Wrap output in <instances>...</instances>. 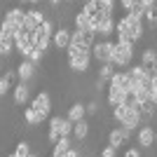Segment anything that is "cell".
<instances>
[{
  "instance_id": "cell-37",
  "label": "cell",
  "mask_w": 157,
  "mask_h": 157,
  "mask_svg": "<svg viewBox=\"0 0 157 157\" xmlns=\"http://www.w3.org/2000/svg\"><path fill=\"white\" fill-rule=\"evenodd\" d=\"M63 157H80V152H78V150H75V148H71V150L66 152V155H63Z\"/></svg>"
},
{
  "instance_id": "cell-44",
  "label": "cell",
  "mask_w": 157,
  "mask_h": 157,
  "mask_svg": "<svg viewBox=\"0 0 157 157\" xmlns=\"http://www.w3.org/2000/svg\"><path fill=\"white\" fill-rule=\"evenodd\" d=\"M155 10H157V5H155Z\"/></svg>"
},
{
  "instance_id": "cell-27",
  "label": "cell",
  "mask_w": 157,
  "mask_h": 157,
  "mask_svg": "<svg viewBox=\"0 0 157 157\" xmlns=\"http://www.w3.org/2000/svg\"><path fill=\"white\" fill-rule=\"evenodd\" d=\"M157 5V2H155ZM143 26L145 28H155L157 26V10L152 7V10H148V12H143Z\"/></svg>"
},
{
  "instance_id": "cell-38",
  "label": "cell",
  "mask_w": 157,
  "mask_h": 157,
  "mask_svg": "<svg viewBox=\"0 0 157 157\" xmlns=\"http://www.w3.org/2000/svg\"><path fill=\"white\" fill-rule=\"evenodd\" d=\"M150 101L157 105V89H152V94H150Z\"/></svg>"
},
{
  "instance_id": "cell-11",
  "label": "cell",
  "mask_w": 157,
  "mask_h": 157,
  "mask_svg": "<svg viewBox=\"0 0 157 157\" xmlns=\"http://www.w3.org/2000/svg\"><path fill=\"white\" fill-rule=\"evenodd\" d=\"M136 141L141 148H150L152 143H155V129H152L150 124H141L136 131Z\"/></svg>"
},
{
  "instance_id": "cell-42",
  "label": "cell",
  "mask_w": 157,
  "mask_h": 157,
  "mask_svg": "<svg viewBox=\"0 0 157 157\" xmlns=\"http://www.w3.org/2000/svg\"><path fill=\"white\" fill-rule=\"evenodd\" d=\"M31 157H38V155H35V152H33V155H31Z\"/></svg>"
},
{
  "instance_id": "cell-1",
  "label": "cell",
  "mask_w": 157,
  "mask_h": 157,
  "mask_svg": "<svg viewBox=\"0 0 157 157\" xmlns=\"http://www.w3.org/2000/svg\"><path fill=\"white\" fill-rule=\"evenodd\" d=\"M66 59H68V68L75 73H87L89 63H92V49L87 47H68L66 49Z\"/></svg>"
},
{
  "instance_id": "cell-28",
  "label": "cell",
  "mask_w": 157,
  "mask_h": 157,
  "mask_svg": "<svg viewBox=\"0 0 157 157\" xmlns=\"http://www.w3.org/2000/svg\"><path fill=\"white\" fill-rule=\"evenodd\" d=\"M96 7L103 17H113V10H115V2L113 0H96Z\"/></svg>"
},
{
  "instance_id": "cell-19",
  "label": "cell",
  "mask_w": 157,
  "mask_h": 157,
  "mask_svg": "<svg viewBox=\"0 0 157 157\" xmlns=\"http://www.w3.org/2000/svg\"><path fill=\"white\" fill-rule=\"evenodd\" d=\"M17 78V71H5L2 75H0V96H5L7 92H10V87H12V80Z\"/></svg>"
},
{
  "instance_id": "cell-18",
  "label": "cell",
  "mask_w": 157,
  "mask_h": 157,
  "mask_svg": "<svg viewBox=\"0 0 157 157\" xmlns=\"http://www.w3.org/2000/svg\"><path fill=\"white\" fill-rule=\"evenodd\" d=\"M124 96L127 94L122 92V89H117V87H110L108 85V105H124Z\"/></svg>"
},
{
  "instance_id": "cell-8",
  "label": "cell",
  "mask_w": 157,
  "mask_h": 157,
  "mask_svg": "<svg viewBox=\"0 0 157 157\" xmlns=\"http://www.w3.org/2000/svg\"><path fill=\"white\" fill-rule=\"evenodd\" d=\"M14 49H17V54H19L21 59H28L33 52V38L28 35V33L19 31L17 35H14Z\"/></svg>"
},
{
  "instance_id": "cell-15",
  "label": "cell",
  "mask_w": 157,
  "mask_h": 157,
  "mask_svg": "<svg viewBox=\"0 0 157 157\" xmlns=\"http://www.w3.org/2000/svg\"><path fill=\"white\" fill-rule=\"evenodd\" d=\"M115 26H117V21H115V17H105L101 24H98V28H96V35H101L103 40H108L115 33Z\"/></svg>"
},
{
  "instance_id": "cell-39",
  "label": "cell",
  "mask_w": 157,
  "mask_h": 157,
  "mask_svg": "<svg viewBox=\"0 0 157 157\" xmlns=\"http://www.w3.org/2000/svg\"><path fill=\"white\" fill-rule=\"evenodd\" d=\"M2 61H5V59H2V56H0V68H2Z\"/></svg>"
},
{
  "instance_id": "cell-14",
  "label": "cell",
  "mask_w": 157,
  "mask_h": 157,
  "mask_svg": "<svg viewBox=\"0 0 157 157\" xmlns=\"http://www.w3.org/2000/svg\"><path fill=\"white\" fill-rule=\"evenodd\" d=\"M87 110H85V103L82 101H78V103H73L71 108H68V113H66V120L71 122V124H75V122H80V120H85Z\"/></svg>"
},
{
  "instance_id": "cell-21",
  "label": "cell",
  "mask_w": 157,
  "mask_h": 157,
  "mask_svg": "<svg viewBox=\"0 0 157 157\" xmlns=\"http://www.w3.org/2000/svg\"><path fill=\"white\" fill-rule=\"evenodd\" d=\"M14 52H17V49H14V40L0 35V56H2V59H10Z\"/></svg>"
},
{
  "instance_id": "cell-35",
  "label": "cell",
  "mask_w": 157,
  "mask_h": 157,
  "mask_svg": "<svg viewBox=\"0 0 157 157\" xmlns=\"http://www.w3.org/2000/svg\"><path fill=\"white\" fill-rule=\"evenodd\" d=\"M120 5L124 7L127 12H131V10H134V5H136V0H122V2H120Z\"/></svg>"
},
{
  "instance_id": "cell-26",
  "label": "cell",
  "mask_w": 157,
  "mask_h": 157,
  "mask_svg": "<svg viewBox=\"0 0 157 157\" xmlns=\"http://www.w3.org/2000/svg\"><path fill=\"white\" fill-rule=\"evenodd\" d=\"M24 120H26V124H31V127H38V124H42V120H40V115L35 110H33L31 105H28L26 110H24Z\"/></svg>"
},
{
  "instance_id": "cell-12",
  "label": "cell",
  "mask_w": 157,
  "mask_h": 157,
  "mask_svg": "<svg viewBox=\"0 0 157 157\" xmlns=\"http://www.w3.org/2000/svg\"><path fill=\"white\" fill-rule=\"evenodd\" d=\"M110 87H117V89H122L124 94H129V92H134V82H131V78L127 75V73H122V71H117L115 75H113V80L108 82Z\"/></svg>"
},
{
  "instance_id": "cell-29",
  "label": "cell",
  "mask_w": 157,
  "mask_h": 157,
  "mask_svg": "<svg viewBox=\"0 0 157 157\" xmlns=\"http://www.w3.org/2000/svg\"><path fill=\"white\" fill-rule=\"evenodd\" d=\"M14 155L17 157H31V145L26 143V141H21V143H17V150H14Z\"/></svg>"
},
{
  "instance_id": "cell-17",
  "label": "cell",
  "mask_w": 157,
  "mask_h": 157,
  "mask_svg": "<svg viewBox=\"0 0 157 157\" xmlns=\"http://www.w3.org/2000/svg\"><path fill=\"white\" fill-rule=\"evenodd\" d=\"M127 75H129L131 78V82H134V87H138L141 85V82H143V80H148V68H145V66H134V68H129V71H127Z\"/></svg>"
},
{
  "instance_id": "cell-5",
  "label": "cell",
  "mask_w": 157,
  "mask_h": 157,
  "mask_svg": "<svg viewBox=\"0 0 157 157\" xmlns=\"http://www.w3.org/2000/svg\"><path fill=\"white\" fill-rule=\"evenodd\" d=\"M28 105H31L33 110L40 115V120L45 122V120L49 117V113H52V96H49L47 92H38L35 96H33V101H31Z\"/></svg>"
},
{
  "instance_id": "cell-36",
  "label": "cell",
  "mask_w": 157,
  "mask_h": 157,
  "mask_svg": "<svg viewBox=\"0 0 157 157\" xmlns=\"http://www.w3.org/2000/svg\"><path fill=\"white\" fill-rule=\"evenodd\" d=\"M124 157H143V155H141V150H138V148H129V150L124 152Z\"/></svg>"
},
{
  "instance_id": "cell-7",
  "label": "cell",
  "mask_w": 157,
  "mask_h": 157,
  "mask_svg": "<svg viewBox=\"0 0 157 157\" xmlns=\"http://www.w3.org/2000/svg\"><path fill=\"white\" fill-rule=\"evenodd\" d=\"M94 45H96V33L94 31H73L68 47H87V49H92Z\"/></svg>"
},
{
  "instance_id": "cell-31",
  "label": "cell",
  "mask_w": 157,
  "mask_h": 157,
  "mask_svg": "<svg viewBox=\"0 0 157 157\" xmlns=\"http://www.w3.org/2000/svg\"><path fill=\"white\" fill-rule=\"evenodd\" d=\"M124 113H127V105H115V108H113V117L117 120V122H122Z\"/></svg>"
},
{
  "instance_id": "cell-43",
  "label": "cell",
  "mask_w": 157,
  "mask_h": 157,
  "mask_svg": "<svg viewBox=\"0 0 157 157\" xmlns=\"http://www.w3.org/2000/svg\"><path fill=\"white\" fill-rule=\"evenodd\" d=\"M0 75H2V68H0Z\"/></svg>"
},
{
  "instance_id": "cell-9",
  "label": "cell",
  "mask_w": 157,
  "mask_h": 157,
  "mask_svg": "<svg viewBox=\"0 0 157 157\" xmlns=\"http://www.w3.org/2000/svg\"><path fill=\"white\" fill-rule=\"evenodd\" d=\"M129 138H131V131L124 129V127H117V129H113L110 134H108V145H110V148H115V150H120V148H122Z\"/></svg>"
},
{
  "instance_id": "cell-16",
  "label": "cell",
  "mask_w": 157,
  "mask_h": 157,
  "mask_svg": "<svg viewBox=\"0 0 157 157\" xmlns=\"http://www.w3.org/2000/svg\"><path fill=\"white\" fill-rule=\"evenodd\" d=\"M28 98H31V87L26 82H19V85L14 87V103L17 105H26Z\"/></svg>"
},
{
  "instance_id": "cell-23",
  "label": "cell",
  "mask_w": 157,
  "mask_h": 157,
  "mask_svg": "<svg viewBox=\"0 0 157 157\" xmlns=\"http://www.w3.org/2000/svg\"><path fill=\"white\" fill-rule=\"evenodd\" d=\"M68 150H71V136H63V138H59V143L54 145L52 157H63Z\"/></svg>"
},
{
  "instance_id": "cell-34",
  "label": "cell",
  "mask_w": 157,
  "mask_h": 157,
  "mask_svg": "<svg viewBox=\"0 0 157 157\" xmlns=\"http://www.w3.org/2000/svg\"><path fill=\"white\" fill-rule=\"evenodd\" d=\"M42 56H45V52H38V49H33V52H31V56H28V61H31V63H38V61L42 59Z\"/></svg>"
},
{
  "instance_id": "cell-25",
  "label": "cell",
  "mask_w": 157,
  "mask_h": 157,
  "mask_svg": "<svg viewBox=\"0 0 157 157\" xmlns=\"http://www.w3.org/2000/svg\"><path fill=\"white\" fill-rule=\"evenodd\" d=\"M115 73H117V71H115V66H113V63H103L101 68H98V80H103V82H110Z\"/></svg>"
},
{
  "instance_id": "cell-2",
  "label": "cell",
  "mask_w": 157,
  "mask_h": 157,
  "mask_svg": "<svg viewBox=\"0 0 157 157\" xmlns=\"http://www.w3.org/2000/svg\"><path fill=\"white\" fill-rule=\"evenodd\" d=\"M63 136H73V124L68 122L66 117H61V115H54L52 120H49V129H47V138H49V143H59V138Z\"/></svg>"
},
{
  "instance_id": "cell-4",
  "label": "cell",
  "mask_w": 157,
  "mask_h": 157,
  "mask_svg": "<svg viewBox=\"0 0 157 157\" xmlns=\"http://www.w3.org/2000/svg\"><path fill=\"white\" fill-rule=\"evenodd\" d=\"M131 59H134V47H131V45H120V42H115L110 63L115 66V68H124V66L131 63Z\"/></svg>"
},
{
  "instance_id": "cell-33",
  "label": "cell",
  "mask_w": 157,
  "mask_h": 157,
  "mask_svg": "<svg viewBox=\"0 0 157 157\" xmlns=\"http://www.w3.org/2000/svg\"><path fill=\"white\" fill-rule=\"evenodd\" d=\"M98 157H117V150H115V148H110V145H105L103 150L98 152Z\"/></svg>"
},
{
  "instance_id": "cell-10",
  "label": "cell",
  "mask_w": 157,
  "mask_h": 157,
  "mask_svg": "<svg viewBox=\"0 0 157 157\" xmlns=\"http://www.w3.org/2000/svg\"><path fill=\"white\" fill-rule=\"evenodd\" d=\"M71 35H73L71 28H66V26L56 28L54 35H52V45L56 47V49H68V45H71Z\"/></svg>"
},
{
  "instance_id": "cell-40",
  "label": "cell",
  "mask_w": 157,
  "mask_h": 157,
  "mask_svg": "<svg viewBox=\"0 0 157 157\" xmlns=\"http://www.w3.org/2000/svg\"><path fill=\"white\" fill-rule=\"evenodd\" d=\"M7 157H17V155H14V152H12V155H7Z\"/></svg>"
},
{
  "instance_id": "cell-45",
  "label": "cell",
  "mask_w": 157,
  "mask_h": 157,
  "mask_svg": "<svg viewBox=\"0 0 157 157\" xmlns=\"http://www.w3.org/2000/svg\"><path fill=\"white\" fill-rule=\"evenodd\" d=\"M155 66H157V63H155Z\"/></svg>"
},
{
  "instance_id": "cell-22",
  "label": "cell",
  "mask_w": 157,
  "mask_h": 157,
  "mask_svg": "<svg viewBox=\"0 0 157 157\" xmlns=\"http://www.w3.org/2000/svg\"><path fill=\"white\" fill-rule=\"evenodd\" d=\"M75 31H92V19H89L82 10L75 14Z\"/></svg>"
},
{
  "instance_id": "cell-20",
  "label": "cell",
  "mask_w": 157,
  "mask_h": 157,
  "mask_svg": "<svg viewBox=\"0 0 157 157\" xmlns=\"http://www.w3.org/2000/svg\"><path fill=\"white\" fill-rule=\"evenodd\" d=\"M89 136V122L87 120H80L73 124V138H78V141H85Z\"/></svg>"
},
{
  "instance_id": "cell-32",
  "label": "cell",
  "mask_w": 157,
  "mask_h": 157,
  "mask_svg": "<svg viewBox=\"0 0 157 157\" xmlns=\"http://www.w3.org/2000/svg\"><path fill=\"white\" fill-rule=\"evenodd\" d=\"M85 110H87V115H96V113H98V101H89V103H85Z\"/></svg>"
},
{
  "instance_id": "cell-41",
  "label": "cell",
  "mask_w": 157,
  "mask_h": 157,
  "mask_svg": "<svg viewBox=\"0 0 157 157\" xmlns=\"http://www.w3.org/2000/svg\"><path fill=\"white\" fill-rule=\"evenodd\" d=\"M155 143H157V131H155Z\"/></svg>"
},
{
  "instance_id": "cell-13",
  "label": "cell",
  "mask_w": 157,
  "mask_h": 157,
  "mask_svg": "<svg viewBox=\"0 0 157 157\" xmlns=\"http://www.w3.org/2000/svg\"><path fill=\"white\" fill-rule=\"evenodd\" d=\"M14 71H17V78H19L21 82H26V85H28V80L35 75V63H31L28 59H21L19 66H17Z\"/></svg>"
},
{
  "instance_id": "cell-3",
  "label": "cell",
  "mask_w": 157,
  "mask_h": 157,
  "mask_svg": "<svg viewBox=\"0 0 157 157\" xmlns=\"http://www.w3.org/2000/svg\"><path fill=\"white\" fill-rule=\"evenodd\" d=\"M52 35H54V24L49 19L42 24V26L38 28V31L33 33V49H38V52H45L47 47H49V42H52Z\"/></svg>"
},
{
  "instance_id": "cell-24",
  "label": "cell",
  "mask_w": 157,
  "mask_h": 157,
  "mask_svg": "<svg viewBox=\"0 0 157 157\" xmlns=\"http://www.w3.org/2000/svg\"><path fill=\"white\" fill-rule=\"evenodd\" d=\"M157 63V49H143V56H141V66H145V68H152V66Z\"/></svg>"
},
{
  "instance_id": "cell-6",
  "label": "cell",
  "mask_w": 157,
  "mask_h": 157,
  "mask_svg": "<svg viewBox=\"0 0 157 157\" xmlns=\"http://www.w3.org/2000/svg\"><path fill=\"white\" fill-rule=\"evenodd\" d=\"M113 47H115V42L113 40H98L96 45L92 47V59H96L98 63H110L113 59Z\"/></svg>"
},
{
  "instance_id": "cell-30",
  "label": "cell",
  "mask_w": 157,
  "mask_h": 157,
  "mask_svg": "<svg viewBox=\"0 0 157 157\" xmlns=\"http://www.w3.org/2000/svg\"><path fill=\"white\" fill-rule=\"evenodd\" d=\"M82 12L92 19V17H96L98 14V7H96V0H89V2H85V7H82Z\"/></svg>"
}]
</instances>
